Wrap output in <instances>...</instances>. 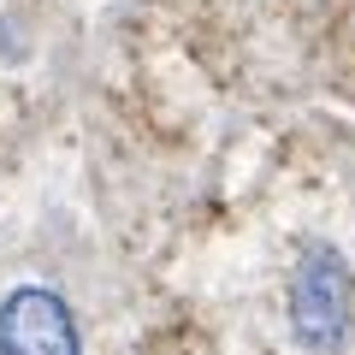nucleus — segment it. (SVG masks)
I'll list each match as a JSON object with an SVG mask.
<instances>
[{"instance_id": "1", "label": "nucleus", "mask_w": 355, "mask_h": 355, "mask_svg": "<svg viewBox=\"0 0 355 355\" xmlns=\"http://www.w3.org/2000/svg\"><path fill=\"white\" fill-rule=\"evenodd\" d=\"M291 331L308 355H343L355 331V272L331 243H308L291 272Z\"/></svg>"}, {"instance_id": "2", "label": "nucleus", "mask_w": 355, "mask_h": 355, "mask_svg": "<svg viewBox=\"0 0 355 355\" xmlns=\"http://www.w3.org/2000/svg\"><path fill=\"white\" fill-rule=\"evenodd\" d=\"M0 355H83L77 314L48 284H18L0 296Z\"/></svg>"}]
</instances>
